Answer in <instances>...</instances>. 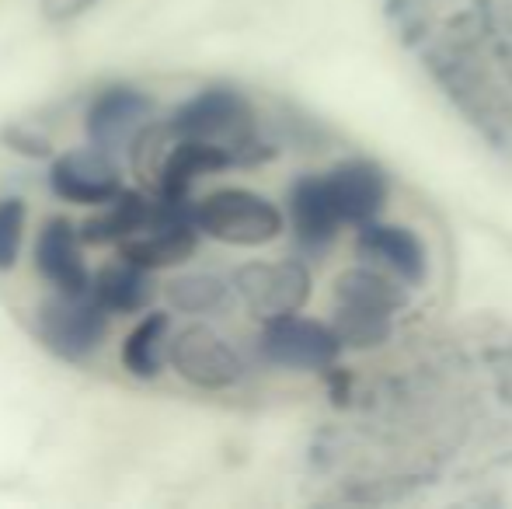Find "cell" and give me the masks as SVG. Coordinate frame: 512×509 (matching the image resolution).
Returning <instances> with one entry per match:
<instances>
[{
    "instance_id": "6da1fadb",
    "label": "cell",
    "mask_w": 512,
    "mask_h": 509,
    "mask_svg": "<svg viewBox=\"0 0 512 509\" xmlns=\"http://www.w3.org/2000/svg\"><path fill=\"white\" fill-rule=\"evenodd\" d=\"M196 224L206 238L230 248H262L286 231V213L262 192L230 185L199 199Z\"/></svg>"
},
{
    "instance_id": "7a4b0ae2",
    "label": "cell",
    "mask_w": 512,
    "mask_h": 509,
    "mask_svg": "<svg viewBox=\"0 0 512 509\" xmlns=\"http://www.w3.org/2000/svg\"><path fill=\"white\" fill-rule=\"evenodd\" d=\"M105 307L95 300V293H63L53 290L35 307V335L39 342L67 363H81L102 346L108 321Z\"/></svg>"
},
{
    "instance_id": "3957f363",
    "label": "cell",
    "mask_w": 512,
    "mask_h": 509,
    "mask_svg": "<svg viewBox=\"0 0 512 509\" xmlns=\"http://www.w3.org/2000/svg\"><path fill=\"white\" fill-rule=\"evenodd\" d=\"M310 290H314V279L300 258L248 262L234 272V293L262 325L300 314L310 300Z\"/></svg>"
},
{
    "instance_id": "277c9868",
    "label": "cell",
    "mask_w": 512,
    "mask_h": 509,
    "mask_svg": "<svg viewBox=\"0 0 512 509\" xmlns=\"http://www.w3.org/2000/svg\"><path fill=\"white\" fill-rule=\"evenodd\" d=\"M199 224H196V203H171L157 199V210L147 224L126 241H119V255L140 269H171L182 265L199 245Z\"/></svg>"
},
{
    "instance_id": "5b68a950",
    "label": "cell",
    "mask_w": 512,
    "mask_h": 509,
    "mask_svg": "<svg viewBox=\"0 0 512 509\" xmlns=\"http://www.w3.org/2000/svg\"><path fill=\"white\" fill-rule=\"evenodd\" d=\"M258 349L269 363L286 370H328L342 356L345 342L335 332L331 321L304 318V314H290V318L265 321L262 335H258Z\"/></svg>"
},
{
    "instance_id": "8992f818",
    "label": "cell",
    "mask_w": 512,
    "mask_h": 509,
    "mask_svg": "<svg viewBox=\"0 0 512 509\" xmlns=\"http://www.w3.org/2000/svg\"><path fill=\"white\" fill-rule=\"evenodd\" d=\"M168 363L185 384L199 391H227L244 377V360L209 325H189L171 339Z\"/></svg>"
},
{
    "instance_id": "52a82bcc",
    "label": "cell",
    "mask_w": 512,
    "mask_h": 509,
    "mask_svg": "<svg viewBox=\"0 0 512 509\" xmlns=\"http://www.w3.org/2000/svg\"><path fill=\"white\" fill-rule=\"evenodd\" d=\"M168 133L175 140H244L258 133L255 112L248 98L230 88H206L196 98L182 102L168 119Z\"/></svg>"
},
{
    "instance_id": "ba28073f",
    "label": "cell",
    "mask_w": 512,
    "mask_h": 509,
    "mask_svg": "<svg viewBox=\"0 0 512 509\" xmlns=\"http://www.w3.org/2000/svg\"><path fill=\"white\" fill-rule=\"evenodd\" d=\"M49 189L63 203L77 206H105L122 192V171L112 161V154L98 147L67 150L49 168Z\"/></svg>"
},
{
    "instance_id": "9c48e42d",
    "label": "cell",
    "mask_w": 512,
    "mask_h": 509,
    "mask_svg": "<svg viewBox=\"0 0 512 509\" xmlns=\"http://www.w3.org/2000/svg\"><path fill=\"white\" fill-rule=\"evenodd\" d=\"M150 98L140 88H108L91 102L88 109V140L91 147L115 154V150H126L129 143L140 140L143 126L150 119Z\"/></svg>"
},
{
    "instance_id": "30bf717a",
    "label": "cell",
    "mask_w": 512,
    "mask_h": 509,
    "mask_svg": "<svg viewBox=\"0 0 512 509\" xmlns=\"http://www.w3.org/2000/svg\"><path fill=\"white\" fill-rule=\"evenodd\" d=\"M35 272L53 290L63 293H88L91 276L81 258V231L70 220H46L35 238Z\"/></svg>"
},
{
    "instance_id": "8fae6325",
    "label": "cell",
    "mask_w": 512,
    "mask_h": 509,
    "mask_svg": "<svg viewBox=\"0 0 512 509\" xmlns=\"http://www.w3.org/2000/svg\"><path fill=\"white\" fill-rule=\"evenodd\" d=\"M157 210V199H147L143 192H119L112 203L102 206V213L84 220L81 231L84 245H119L129 234H136Z\"/></svg>"
},
{
    "instance_id": "7c38bea8",
    "label": "cell",
    "mask_w": 512,
    "mask_h": 509,
    "mask_svg": "<svg viewBox=\"0 0 512 509\" xmlns=\"http://www.w3.org/2000/svg\"><path fill=\"white\" fill-rule=\"evenodd\" d=\"M91 293L108 314H140L154 297V283L147 269L122 258L119 265H105L102 272L91 276Z\"/></svg>"
},
{
    "instance_id": "4fadbf2b",
    "label": "cell",
    "mask_w": 512,
    "mask_h": 509,
    "mask_svg": "<svg viewBox=\"0 0 512 509\" xmlns=\"http://www.w3.org/2000/svg\"><path fill=\"white\" fill-rule=\"evenodd\" d=\"M168 332H171L168 314H147V318H140V325L122 342V367L133 377H143V381L161 374V367L168 363V349H171Z\"/></svg>"
},
{
    "instance_id": "5bb4252c",
    "label": "cell",
    "mask_w": 512,
    "mask_h": 509,
    "mask_svg": "<svg viewBox=\"0 0 512 509\" xmlns=\"http://www.w3.org/2000/svg\"><path fill=\"white\" fill-rule=\"evenodd\" d=\"M230 290L234 283H223L213 272H185L164 283V297L175 311L182 314H216L230 304Z\"/></svg>"
},
{
    "instance_id": "9a60e30c",
    "label": "cell",
    "mask_w": 512,
    "mask_h": 509,
    "mask_svg": "<svg viewBox=\"0 0 512 509\" xmlns=\"http://www.w3.org/2000/svg\"><path fill=\"white\" fill-rule=\"evenodd\" d=\"M25 238V203L14 196L0 199V272L14 269Z\"/></svg>"
},
{
    "instance_id": "2e32d148",
    "label": "cell",
    "mask_w": 512,
    "mask_h": 509,
    "mask_svg": "<svg viewBox=\"0 0 512 509\" xmlns=\"http://www.w3.org/2000/svg\"><path fill=\"white\" fill-rule=\"evenodd\" d=\"M98 0H39V11L46 21H53V25H63V21H74L81 18L84 11H91Z\"/></svg>"
}]
</instances>
